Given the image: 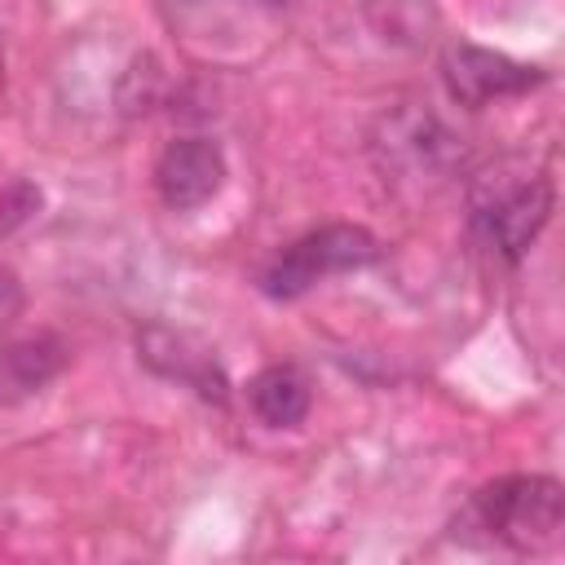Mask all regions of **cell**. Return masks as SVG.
I'll list each match as a JSON object with an SVG mask.
<instances>
[{
  "mask_svg": "<svg viewBox=\"0 0 565 565\" xmlns=\"http://www.w3.org/2000/svg\"><path fill=\"white\" fill-rule=\"evenodd\" d=\"M181 4H194V0H181ZM265 4H287V0H265Z\"/></svg>",
  "mask_w": 565,
  "mask_h": 565,
  "instance_id": "cell-11",
  "label": "cell"
},
{
  "mask_svg": "<svg viewBox=\"0 0 565 565\" xmlns=\"http://www.w3.org/2000/svg\"><path fill=\"white\" fill-rule=\"evenodd\" d=\"M441 79H446V93L459 106H486L494 97H512V93H525V88L543 84V75L534 66L512 62L508 53H494V49H481V44H468V40L446 44Z\"/></svg>",
  "mask_w": 565,
  "mask_h": 565,
  "instance_id": "cell-3",
  "label": "cell"
},
{
  "mask_svg": "<svg viewBox=\"0 0 565 565\" xmlns=\"http://www.w3.org/2000/svg\"><path fill=\"white\" fill-rule=\"evenodd\" d=\"M547 212H552V185L543 177H530V181H516L499 194L477 199V225L503 260L525 256V247L547 225Z\"/></svg>",
  "mask_w": 565,
  "mask_h": 565,
  "instance_id": "cell-4",
  "label": "cell"
},
{
  "mask_svg": "<svg viewBox=\"0 0 565 565\" xmlns=\"http://www.w3.org/2000/svg\"><path fill=\"white\" fill-rule=\"evenodd\" d=\"M137 349H141V362L154 366L159 375L190 384L207 402H225V375H221L216 358L207 349H194L190 335H177L168 327H146L141 340H137Z\"/></svg>",
  "mask_w": 565,
  "mask_h": 565,
  "instance_id": "cell-6",
  "label": "cell"
},
{
  "mask_svg": "<svg viewBox=\"0 0 565 565\" xmlns=\"http://www.w3.org/2000/svg\"><path fill=\"white\" fill-rule=\"evenodd\" d=\"M366 18L393 44H419V40H428L424 26L437 22L433 9H428V0H371L366 4Z\"/></svg>",
  "mask_w": 565,
  "mask_h": 565,
  "instance_id": "cell-9",
  "label": "cell"
},
{
  "mask_svg": "<svg viewBox=\"0 0 565 565\" xmlns=\"http://www.w3.org/2000/svg\"><path fill=\"white\" fill-rule=\"evenodd\" d=\"M66 366V344L53 335H26L0 344V402H26Z\"/></svg>",
  "mask_w": 565,
  "mask_h": 565,
  "instance_id": "cell-7",
  "label": "cell"
},
{
  "mask_svg": "<svg viewBox=\"0 0 565 565\" xmlns=\"http://www.w3.org/2000/svg\"><path fill=\"white\" fill-rule=\"evenodd\" d=\"M565 494L552 477H499L481 486L463 516L455 521V534H477L490 547L508 552H539L561 534Z\"/></svg>",
  "mask_w": 565,
  "mask_h": 565,
  "instance_id": "cell-1",
  "label": "cell"
},
{
  "mask_svg": "<svg viewBox=\"0 0 565 565\" xmlns=\"http://www.w3.org/2000/svg\"><path fill=\"white\" fill-rule=\"evenodd\" d=\"M18 309H22V282L9 265H0V327L9 318H18Z\"/></svg>",
  "mask_w": 565,
  "mask_h": 565,
  "instance_id": "cell-10",
  "label": "cell"
},
{
  "mask_svg": "<svg viewBox=\"0 0 565 565\" xmlns=\"http://www.w3.org/2000/svg\"><path fill=\"white\" fill-rule=\"evenodd\" d=\"M380 256V238L362 225H322L305 238H296L291 247H282L265 269H260V291L269 300H296L305 296L313 282L344 274V269H362Z\"/></svg>",
  "mask_w": 565,
  "mask_h": 565,
  "instance_id": "cell-2",
  "label": "cell"
},
{
  "mask_svg": "<svg viewBox=\"0 0 565 565\" xmlns=\"http://www.w3.org/2000/svg\"><path fill=\"white\" fill-rule=\"evenodd\" d=\"M247 397H252V411L260 415V424H269V428H296V424L309 415V402H313L305 371L291 366V362L265 366V371L252 380Z\"/></svg>",
  "mask_w": 565,
  "mask_h": 565,
  "instance_id": "cell-8",
  "label": "cell"
},
{
  "mask_svg": "<svg viewBox=\"0 0 565 565\" xmlns=\"http://www.w3.org/2000/svg\"><path fill=\"white\" fill-rule=\"evenodd\" d=\"M225 181V154L207 137H181L172 141L154 163V190L172 212L203 207Z\"/></svg>",
  "mask_w": 565,
  "mask_h": 565,
  "instance_id": "cell-5",
  "label": "cell"
}]
</instances>
